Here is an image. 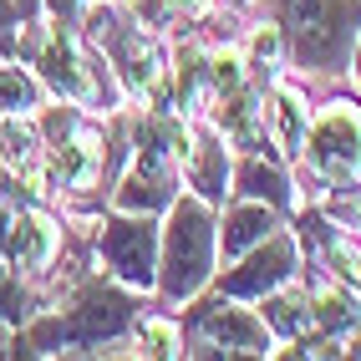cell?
<instances>
[{"mask_svg":"<svg viewBox=\"0 0 361 361\" xmlns=\"http://www.w3.org/2000/svg\"><path fill=\"white\" fill-rule=\"evenodd\" d=\"M137 316V300L123 295V290H112V285L102 280H87L77 295H71V305L61 310V316H41L26 336H16V351L11 356H46V351H92V346H102L112 341L117 331H128Z\"/></svg>","mask_w":361,"mask_h":361,"instance_id":"1","label":"cell"},{"mask_svg":"<svg viewBox=\"0 0 361 361\" xmlns=\"http://www.w3.org/2000/svg\"><path fill=\"white\" fill-rule=\"evenodd\" d=\"M163 250V264H158V285H163V300H194L204 290V280L214 275V214H209V199H173L168 204V229L158 239Z\"/></svg>","mask_w":361,"mask_h":361,"instance_id":"2","label":"cell"},{"mask_svg":"<svg viewBox=\"0 0 361 361\" xmlns=\"http://www.w3.org/2000/svg\"><path fill=\"white\" fill-rule=\"evenodd\" d=\"M280 11V31L285 46L300 66H341L346 61V46L351 31L361 20V0H270Z\"/></svg>","mask_w":361,"mask_h":361,"instance_id":"3","label":"cell"},{"mask_svg":"<svg viewBox=\"0 0 361 361\" xmlns=\"http://www.w3.org/2000/svg\"><path fill=\"white\" fill-rule=\"evenodd\" d=\"M305 158H310V173L326 178V183H351L361 173V112L351 102H331L316 128L305 133Z\"/></svg>","mask_w":361,"mask_h":361,"instance_id":"4","label":"cell"},{"mask_svg":"<svg viewBox=\"0 0 361 361\" xmlns=\"http://www.w3.org/2000/svg\"><path fill=\"white\" fill-rule=\"evenodd\" d=\"M194 331H199V351L194 356H270L275 336L270 326H264V316H255V310L245 305H224V300H209L194 310Z\"/></svg>","mask_w":361,"mask_h":361,"instance_id":"5","label":"cell"},{"mask_svg":"<svg viewBox=\"0 0 361 361\" xmlns=\"http://www.w3.org/2000/svg\"><path fill=\"white\" fill-rule=\"evenodd\" d=\"M97 250L123 285H142V290L158 285V229L148 214H117V219H107Z\"/></svg>","mask_w":361,"mask_h":361,"instance_id":"6","label":"cell"},{"mask_svg":"<svg viewBox=\"0 0 361 361\" xmlns=\"http://www.w3.org/2000/svg\"><path fill=\"white\" fill-rule=\"evenodd\" d=\"M36 66H41V82L56 92L61 102H77V107H92L102 97V82L87 71L82 61V46L71 36V20H51L46 41L36 46Z\"/></svg>","mask_w":361,"mask_h":361,"instance_id":"7","label":"cell"},{"mask_svg":"<svg viewBox=\"0 0 361 361\" xmlns=\"http://www.w3.org/2000/svg\"><path fill=\"white\" fill-rule=\"evenodd\" d=\"M290 275H295V239L275 229L270 239H259L255 250L239 255V264L229 275H219V295L259 300V295H270L275 285H290Z\"/></svg>","mask_w":361,"mask_h":361,"instance_id":"8","label":"cell"},{"mask_svg":"<svg viewBox=\"0 0 361 361\" xmlns=\"http://www.w3.org/2000/svg\"><path fill=\"white\" fill-rule=\"evenodd\" d=\"M102 163H107V142L102 133H87L77 128L71 137L51 142V158H46V173L56 178V188H71V194H82L102 178Z\"/></svg>","mask_w":361,"mask_h":361,"instance_id":"9","label":"cell"},{"mask_svg":"<svg viewBox=\"0 0 361 361\" xmlns=\"http://www.w3.org/2000/svg\"><path fill=\"white\" fill-rule=\"evenodd\" d=\"M183 163V178L188 188H199V199L209 204H219L229 194V153H224V133L219 128H204L199 137H188V153L178 158Z\"/></svg>","mask_w":361,"mask_h":361,"instance_id":"10","label":"cell"},{"mask_svg":"<svg viewBox=\"0 0 361 361\" xmlns=\"http://www.w3.org/2000/svg\"><path fill=\"white\" fill-rule=\"evenodd\" d=\"M61 250V229L46 219L41 209H20L11 219V239H6V259L16 270H46Z\"/></svg>","mask_w":361,"mask_h":361,"instance_id":"11","label":"cell"},{"mask_svg":"<svg viewBox=\"0 0 361 361\" xmlns=\"http://www.w3.org/2000/svg\"><path fill=\"white\" fill-rule=\"evenodd\" d=\"M275 229H280L275 209H264L259 199H255V204H234V209L224 214V229H219V255L234 264L245 250H255L259 239H270Z\"/></svg>","mask_w":361,"mask_h":361,"instance_id":"12","label":"cell"},{"mask_svg":"<svg viewBox=\"0 0 361 361\" xmlns=\"http://www.w3.org/2000/svg\"><path fill=\"white\" fill-rule=\"evenodd\" d=\"M219 133H224V142H234V148H245V153H259L264 148V107H259V97H255L250 87L224 92Z\"/></svg>","mask_w":361,"mask_h":361,"instance_id":"13","label":"cell"},{"mask_svg":"<svg viewBox=\"0 0 361 361\" xmlns=\"http://www.w3.org/2000/svg\"><path fill=\"white\" fill-rule=\"evenodd\" d=\"M234 194L259 199L270 209H285L290 204V178L280 173V163H264L259 153H245V163H239V173H234Z\"/></svg>","mask_w":361,"mask_h":361,"instance_id":"14","label":"cell"},{"mask_svg":"<svg viewBox=\"0 0 361 361\" xmlns=\"http://www.w3.org/2000/svg\"><path fill=\"white\" fill-rule=\"evenodd\" d=\"M259 305H264V326H270L275 341H305V331H310L305 290H285V285H275L270 295H259Z\"/></svg>","mask_w":361,"mask_h":361,"instance_id":"15","label":"cell"},{"mask_svg":"<svg viewBox=\"0 0 361 361\" xmlns=\"http://www.w3.org/2000/svg\"><path fill=\"white\" fill-rule=\"evenodd\" d=\"M310 321L326 336H351L361 326V295L346 290V285H331V290H321L316 305H310Z\"/></svg>","mask_w":361,"mask_h":361,"instance_id":"16","label":"cell"},{"mask_svg":"<svg viewBox=\"0 0 361 361\" xmlns=\"http://www.w3.org/2000/svg\"><path fill=\"white\" fill-rule=\"evenodd\" d=\"M305 133H310L305 97H300L295 87H280L275 92V137H280V153L285 158H300L305 153Z\"/></svg>","mask_w":361,"mask_h":361,"instance_id":"17","label":"cell"},{"mask_svg":"<svg viewBox=\"0 0 361 361\" xmlns=\"http://www.w3.org/2000/svg\"><path fill=\"white\" fill-rule=\"evenodd\" d=\"M41 107V82L20 61H0V117H31Z\"/></svg>","mask_w":361,"mask_h":361,"instance_id":"18","label":"cell"},{"mask_svg":"<svg viewBox=\"0 0 361 361\" xmlns=\"http://www.w3.org/2000/svg\"><path fill=\"white\" fill-rule=\"evenodd\" d=\"M41 158V133H36V123H26V117H6L0 123V163L6 168H31Z\"/></svg>","mask_w":361,"mask_h":361,"instance_id":"19","label":"cell"},{"mask_svg":"<svg viewBox=\"0 0 361 361\" xmlns=\"http://www.w3.org/2000/svg\"><path fill=\"white\" fill-rule=\"evenodd\" d=\"M280 56H285V31L270 26V20H259V26L250 31V56H245V66L255 71V77H275Z\"/></svg>","mask_w":361,"mask_h":361,"instance_id":"20","label":"cell"},{"mask_svg":"<svg viewBox=\"0 0 361 361\" xmlns=\"http://www.w3.org/2000/svg\"><path fill=\"white\" fill-rule=\"evenodd\" d=\"M137 346H142V356H178L183 331L173 321H163V316H142L137 321Z\"/></svg>","mask_w":361,"mask_h":361,"instance_id":"21","label":"cell"},{"mask_svg":"<svg viewBox=\"0 0 361 361\" xmlns=\"http://www.w3.org/2000/svg\"><path fill=\"white\" fill-rule=\"evenodd\" d=\"M31 310H36V295L20 285V275L11 270V264H0V321L16 326V321H26Z\"/></svg>","mask_w":361,"mask_h":361,"instance_id":"22","label":"cell"},{"mask_svg":"<svg viewBox=\"0 0 361 361\" xmlns=\"http://www.w3.org/2000/svg\"><path fill=\"white\" fill-rule=\"evenodd\" d=\"M234 87H245V56L234 46H219V51H209V92L224 97Z\"/></svg>","mask_w":361,"mask_h":361,"instance_id":"23","label":"cell"},{"mask_svg":"<svg viewBox=\"0 0 361 361\" xmlns=\"http://www.w3.org/2000/svg\"><path fill=\"white\" fill-rule=\"evenodd\" d=\"M26 6L20 0H0V56H20V51H31V41H26Z\"/></svg>","mask_w":361,"mask_h":361,"instance_id":"24","label":"cell"},{"mask_svg":"<svg viewBox=\"0 0 361 361\" xmlns=\"http://www.w3.org/2000/svg\"><path fill=\"white\" fill-rule=\"evenodd\" d=\"M46 6H51V16H56V20H77L82 0H46Z\"/></svg>","mask_w":361,"mask_h":361,"instance_id":"25","label":"cell"},{"mask_svg":"<svg viewBox=\"0 0 361 361\" xmlns=\"http://www.w3.org/2000/svg\"><path fill=\"white\" fill-rule=\"evenodd\" d=\"M209 0H168V11H183V16H199Z\"/></svg>","mask_w":361,"mask_h":361,"instance_id":"26","label":"cell"},{"mask_svg":"<svg viewBox=\"0 0 361 361\" xmlns=\"http://www.w3.org/2000/svg\"><path fill=\"white\" fill-rule=\"evenodd\" d=\"M346 351H351V356H361V326H356V331L346 336Z\"/></svg>","mask_w":361,"mask_h":361,"instance_id":"27","label":"cell"},{"mask_svg":"<svg viewBox=\"0 0 361 361\" xmlns=\"http://www.w3.org/2000/svg\"><path fill=\"white\" fill-rule=\"evenodd\" d=\"M356 82H361V46H356Z\"/></svg>","mask_w":361,"mask_h":361,"instance_id":"28","label":"cell"}]
</instances>
